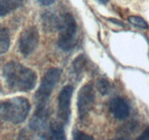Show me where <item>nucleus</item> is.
Here are the masks:
<instances>
[{"label": "nucleus", "instance_id": "14", "mask_svg": "<svg viewBox=\"0 0 149 140\" xmlns=\"http://www.w3.org/2000/svg\"><path fill=\"white\" fill-rule=\"evenodd\" d=\"M128 21L132 25L135 26V27L140 28V29H146L148 28V24L145 19L143 18L141 16L132 15L128 18Z\"/></svg>", "mask_w": 149, "mask_h": 140}, {"label": "nucleus", "instance_id": "19", "mask_svg": "<svg viewBox=\"0 0 149 140\" xmlns=\"http://www.w3.org/2000/svg\"><path fill=\"white\" fill-rule=\"evenodd\" d=\"M37 1L38 2H39V4H42V5L49 6L53 4L55 0H37Z\"/></svg>", "mask_w": 149, "mask_h": 140}, {"label": "nucleus", "instance_id": "23", "mask_svg": "<svg viewBox=\"0 0 149 140\" xmlns=\"http://www.w3.org/2000/svg\"><path fill=\"white\" fill-rule=\"evenodd\" d=\"M0 91H1V90H0Z\"/></svg>", "mask_w": 149, "mask_h": 140}, {"label": "nucleus", "instance_id": "6", "mask_svg": "<svg viewBox=\"0 0 149 140\" xmlns=\"http://www.w3.org/2000/svg\"><path fill=\"white\" fill-rule=\"evenodd\" d=\"M39 32L34 26H30L22 32L19 39V50L24 56L31 55L37 48Z\"/></svg>", "mask_w": 149, "mask_h": 140}, {"label": "nucleus", "instance_id": "22", "mask_svg": "<svg viewBox=\"0 0 149 140\" xmlns=\"http://www.w3.org/2000/svg\"><path fill=\"white\" fill-rule=\"evenodd\" d=\"M113 140H128V139L124 138V137H121V138H118V139H113Z\"/></svg>", "mask_w": 149, "mask_h": 140}, {"label": "nucleus", "instance_id": "2", "mask_svg": "<svg viewBox=\"0 0 149 140\" xmlns=\"http://www.w3.org/2000/svg\"><path fill=\"white\" fill-rule=\"evenodd\" d=\"M30 108V103L26 98H13L0 103V119L15 124L20 123L26 119Z\"/></svg>", "mask_w": 149, "mask_h": 140}, {"label": "nucleus", "instance_id": "21", "mask_svg": "<svg viewBox=\"0 0 149 140\" xmlns=\"http://www.w3.org/2000/svg\"><path fill=\"white\" fill-rule=\"evenodd\" d=\"M98 1H100V3H102V4H106L109 1V0H97Z\"/></svg>", "mask_w": 149, "mask_h": 140}, {"label": "nucleus", "instance_id": "8", "mask_svg": "<svg viewBox=\"0 0 149 140\" xmlns=\"http://www.w3.org/2000/svg\"><path fill=\"white\" fill-rule=\"evenodd\" d=\"M110 110L116 118L119 120H125L129 116L130 107L125 99L116 97L111 101Z\"/></svg>", "mask_w": 149, "mask_h": 140}, {"label": "nucleus", "instance_id": "13", "mask_svg": "<svg viewBox=\"0 0 149 140\" xmlns=\"http://www.w3.org/2000/svg\"><path fill=\"white\" fill-rule=\"evenodd\" d=\"M10 43V33L7 28L0 25V54L4 53L9 49Z\"/></svg>", "mask_w": 149, "mask_h": 140}, {"label": "nucleus", "instance_id": "9", "mask_svg": "<svg viewBox=\"0 0 149 140\" xmlns=\"http://www.w3.org/2000/svg\"><path fill=\"white\" fill-rule=\"evenodd\" d=\"M42 140H67L63 124L58 122L51 123L48 131L42 136Z\"/></svg>", "mask_w": 149, "mask_h": 140}, {"label": "nucleus", "instance_id": "18", "mask_svg": "<svg viewBox=\"0 0 149 140\" xmlns=\"http://www.w3.org/2000/svg\"><path fill=\"white\" fill-rule=\"evenodd\" d=\"M135 140H149V127L146 128L143 132L135 139Z\"/></svg>", "mask_w": 149, "mask_h": 140}, {"label": "nucleus", "instance_id": "7", "mask_svg": "<svg viewBox=\"0 0 149 140\" xmlns=\"http://www.w3.org/2000/svg\"><path fill=\"white\" fill-rule=\"evenodd\" d=\"M74 91V88L71 85H65L63 88L58 96V115L61 122L68 123L71 113V97Z\"/></svg>", "mask_w": 149, "mask_h": 140}, {"label": "nucleus", "instance_id": "5", "mask_svg": "<svg viewBox=\"0 0 149 140\" xmlns=\"http://www.w3.org/2000/svg\"><path fill=\"white\" fill-rule=\"evenodd\" d=\"M95 101V92L93 85L91 83L84 85L78 94L77 108L80 119H84L93 109Z\"/></svg>", "mask_w": 149, "mask_h": 140}, {"label": "nucleus", "instance_id": "20", "mask_svg": "<svg viewBox=\"0 0 149 140\" xmlns=\"http://www.w3.org/2000/svg\"><path fill=\"white\" fill-rule=\"evenodd\" d=\"M109 20H110V21H111V22H113V23H115V24H118V25H119V26H125V23H124L123 22L120 21V20H117V19L111 18V19H109Z\"/></svg>", "mask_w": 149, "mask_h": 140}, {"label": "nucleus", "instance_id": "11", "mask_svg": "<svg viewBox=\"0 0 149 140\" xmlns=\"http://www.w3.org/2000/svg\"><path fill=\"white\" fill-rule=\"evenodd\" d=\"M23 1L24 0H0V17H4L21 7Z\"/></svg>", "mask_w": 149, "mask_h": 140}, {"label": "nucleus", "instance_id": "12", "mask_svg": "<svg viewBox=\"0 0 149 140\" xmlns=\"http://www.w3.org/2000/svg\"><path fill=\"white\" fill-rule=\"evenodd\" d=\"M42 25L44 29L47 32H53V31L58 30L60 25V18L55 15L50 13H45L42 17Z\"/></svg>", "mask_w": 149, "mask_h": 140}, {"label": "nucleus", "instance_id": "16", "mask_svg": "<svg viewBox=\"0 0 149 140\" xmlns=\"http://www.w3.org/2000/svg\"><path fill=\"white\" fill-rule=\"evenodd\" d=\"M97 87L98 91L103 96H106V95L109 94L112 88L111 83H109V80H106V79H100L97 82Z\"/></svg>", "mask_w": 149, "mask_h": 140}, {"label": "nucleus", "instance_id": "3", "mask_svg": "<svg viewBox=\"0 0 149 140\" xmlns=\"http://www.w3.org/2000/svg\"><path fill=\"white\" fill-rule=\"evenodd\" d=\"M61 74L62 71L58 68H51L45 73L34 96L36 110L49 111V97L53 88L60 80Z\"/></svg>", "mask_w": 149, "mask_h": 140}, {"label": "nucleus", "instance_id": "17", "mask_svg": "<svg viewBox=\"0 0 149 140\" xmlns=\"http://www.w3.org/2000/svg\"><path fill=\"white\" fill-rule=\"evenodd\" d=\"M73 140H95L91 136L79 130H76L73 134Z\"/></svg>", "mask_w": 149, "mask_h": 140}, {"label": "nucleus", "instance_id": "10", "mask_svg": "<svg viewBox=\"0 0 149 140\" xmlns=\"http://www.w3.org/2000/svg\"><path fill=\"white\" fill-rule=\"evenodd\" d=\"M49 111H36L31 118L29 126L33 131H40L45 128L49 119Z\"/></svg>", "mask_w": 149, "mask_h": 140}, {"label": "nucleus", "instance_id": "4", "mask_svg": "<svg viewBox=\"0 0 149 140\" xmlns=\"http://www.w3.org/2000/svg\"><path fill=\"white\" fill-rule=\"evenodd\" d=\"M58 45L63 51H70L77 45V24L74 16L65 13L60 18Z\"/></svg>", "mask_w": 149, "mask_h": 140}, {"label": "nucleus", "instance_id": "15", "mask_svg": "<svg viewBox=\"0 0 149 140\" xmlns=\"http://www.w3.org/2000/svg\"><path fill=\"white\" fill-rule=\"evenodd\" d=\"M86 64V59L82 55L77 57L74 61L73 64V69L74 70V73L77 75H79L84 70Z\"/></svg>", "mask_w": 149, "mask_h": 140}, {"label": "nucleus", "instance_id": "1", "mask_svg": "<svg viewBox=\"0 0 149 140\" xmlns=\"http://www.w3.org/2000/svg\"><path fill=\"white\" fill-rule=\"evenodd\" d=\"M3 76L9 87L15 91H30L37 81L35 71L15 61H10L4 66Z\"/></svg>", "mask_w": 149, "mask_h": 140}]
</instances>
